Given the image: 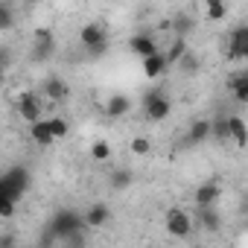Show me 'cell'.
Instances as JSON below:
<instances>
[{"label": "cell", "mask_w": 248, "mask_h": 248, "mask_svg": "<svg viewBox=\"0 0 248 248\" xmlns=\"http://www.w3.org/2000/svg\"><path fill=\"white\" fill-rule=\"evenodd\" d=\"M30 184V172L27 170H9L0 178V202H18L21 193Z\"/></svg>", "instance_id": "1"}, {"label": "cell", "mask_w": 248, "mask_h": 248, "mask_svg": "<svg viewBox=\"0 0 248 248\" xmlns=\"http://www.w3.org/2000/svg\"><path fill=\"white\" fill-rule=\"evenodd\" d=\"M143 108H146V117H149V120L161 123V120H167V117H170L172 102L164 96V91H161V88H155V91H149V93L143 96Z\"/></svg>", "instance_id": "2"}, {"label": "cell", "mask_w": 248, "mask_h": 248, "mask_svg": "<svg viewBox=\"0 0 248 248\" xmlns=\"http://www.w3.org/2000/svg\"><path fill=\"white\" fill-rule=\"evenodd\" d=\"M82 228H88V222L85 219H79L76 213H70V210H62V213H56V219H53V231L59 233V239H70L76 231H82Z\"/></svg>", "instance_id": "3"}, {"label": "cell", "mask_w": 248, "mask_h": 248, "mask_svg": "<svg viewBox=\"0 0 248 248\" xmlns=\"http://www.w3.org/2000/svg\"><path fill=\"white\" fill-rule=\"evenodd\" d=\"M164 225H167V231H170L172 236H187V233L193 231V219H190V213L181 210V207H170L167 216H164Z\"/></svg>", "instance_id": "4"}, {"label": "cell", "mask_w": 248, "mask_h": 248, "mask_svg": "<svg viewBox=\"0 0 248 248\" xmlns=\"http://www.w3.org/2000/svg\"><path fill=\"white\" fill-rule=\"evenodd\" d=\"M18 114H21L27 123H38V120H41V99H38L32 91L21 93V96H18Z\"/></svg>", "instance_id": "5"}, {"label": "cell", "mask_w": 248, "mask_h": 248, "mask_svg": "<svg viewBox=\"0 0 248 248\" xmlns=\"http://www.w3.org/2000/svg\"><path fill=\"white\" fill-rule=\"evenodd\" d=\"M79 41H82V47H88V50L105 47V30H102L99 24H85L82 32H79Z\"/></svg>", "instance_id": "6"}, {"label": "cell", "mask_w": 248, "mask_h": 248, "mask_svg": "<svg viewBox=\"0 0 248 248\" xmlns=\"http://www.w3.org/2000/svg\"><path fill=\"white\" fill-rule=\"evenodd\" d=\"M30 135H32V140L38 143V146H50L53 140H56V135H53V129H50V120H38V123H30Z\"/></svg>", "instance_id": "7"}, {"label": "cell", "mask_w": 248, "mask_h": 248, "mask_svg": "<svg viewBox=\"0 0 248 248\" xmlns=\"http://www.w3.org/2000/svg\"><path fill=\"white\" fill-rule=\"evenodd\" d=\"M167 64H170V62H167V53H161V50L152 53V56H146V59H143V73H146V79H158V76L167 70Z\"/></svg>", "instance_id": "8"}, {"label": "cell", "mask_w": 248, "mask_h": 248, "mask_svg": "<svg viewBox=\"0 0 248 248\" xmlns=\"http://www.w3.org/2000/svg\"><path fill=\"white\" fill-rule=\"evenodd\" d=\"M228 132H231V138H233V143L239 146V149H245L248 146V126H245V120L242 117H228Z\"/></svg>", "instance_id": "9"}, {"label": "cell", "mask_w": 248, "mask_h": 248, "mask_svg": "<svg viewBox=\"0 0 248 248\" xmlns=\"http://www.w3.org/2000/svg\"><path fill=\"white\" fill-rule=\"evenodd\" d=\"M132 111V99L126 93H114L108 102H105V114L108 117H126Z\"/></svg>", "instance_id": "10"}, {"label": "cell", "mask_w": 248, "mask_h": 248, "mask_svg": "<svg viewBox=\"0 0 248 248\" xmlns=\"http://www.w3.org/2000/svg\"><path fill=\"white\" fill-rule=\"evenodd\" d=\"M129 50H132L135 56L146 59V56L158 53V44H155V38H149V35H135V38H129Z\"/></svg>", "instance_id": "11"}, {"label": "cell", "mask_w": 248, "mask_h": 248, "mask_svg": "<svg viewBox=\"0 0 248 248\" xmlns=\"http://www.w3.org/2000/svg\"><path fill=\"white\" fill-rule=\"evenodd\" d=\"M193 199H196L199 210H202V207H213V204H216V199H219V187H216L213 181H207V184H202V187L196 190V196H193Z\"/></svg>", "instance_id": "12"}, {"label": "cell", "mask_w": 248, "mask_h": 248, "mask_svg": "<svg viewBox=\"0 0 248 248\" xmlns=\"http://www.w3.org/2000/svg\"><path fill=\"white\" fill-rule=\"evenodd\" d=\"M242 44H248V27H236L231 32V47H228V59L231 62L242 59Z\"/></svg>", "instance_id": "13"}, {"label": "cell", "mask_w": 248, "mask_h": 248, "mask_svg": "<svg viewBox=\"0 0 248 248\" xmlns=\"http://www.w3.org/2000/svg\"><path fill=\"white\" fill-rule=\"evenodd\" d=\"M108 219H111V210H108L105 204H93V207L85 213L88 228H102V225H108Z\"/></svg>", "instance_id": "14"}, {"label": "cell", "mask_w": 248, "mask_h": 248, "mask_svg": "<svg viewBox=\"0 0 248 248\" xmlns=\"http://www.w3.org/2000/svg\"><path fill=\"white\" fill-rule=\"evenodd\" d=\"M228 88H231V93H233L236 102L248 105V73H245V76H233V79L228 82Z\"/></svg>", "instance_id": "15"}, {"label": "cell", "mask_w": 248, "mask_h": 248, "mask_svg": "<svg viewBox=\"0 0 248 248\" xmlns=\"http://www.w3.org/2000/svg\"><path fill=\"white\" fill-rule=\"evenodd\" d=\"M213 135V123L210 120H196L193 126H190V140L193 143H202V140H207Z\"/></svg>", "instance_id": "16"}, {"label": "cell", "mask_w": 248, "mask_h": 248, "mask_svg": "<svg viewBox=\"0 0 248 248\" xmlns=\"http://www.w3.org/2000/svg\"><path fill=\"white\" fill-rule=\"evenodd\" d=\"M44 96L53 99V102H62V99L67 96V85H64L62 79H47V82H44Z\"/></svg>", "instance_id": "17"}, {"label": "cell", "mask_w": 248, "mask_h": 248, "mask_svg": "<svg viewBox=\"0 0 248 248\" xmlns=\"http://www.w3.org/2000/svg\"><path fill=\"white\" fill-rule=\"evenodd\" d=\"M91 158L99 161V164L108 161V158H111V143H108V140H93V143H91Z\"/></svg>", "instance_id": "18"}, {"label": "cell", "mask_w": 248, "mask_h": 248, "mask_svg": "<svg viewBox=\"0 0 248 248\" xmlns=\"http://www.w3.org/2000/svg\"><path fill=\"white\" fill-rule=\"evenodd\" d=\"M184 56H187V44H184L181 35H175V41H172V47H170V53H167V62L172 64V62H181Z\"/></svg>", "instance_id": "19"}, {"label": "cell", "mask_w": 248, "mask_h": 248, "mask_svg": "<svg viewBox=\"0 0 248 248\" xmlns=\"http://www.w3.org/2000/svg\"><path fill=\"white\" fill-rule=\"evenodd\" d=\"M50 120V129H53V135H56V140H62V138H67V132H70V126H67V120L64 117H47Z\"/></svg>", "instance_id": "20"}, {"label": "cell", "mask_w": 248, "mask_h": 248, "mask_svg": "<svg viewBox=\"0 0 248 248\" xmlns=\"http://www.w3.org/2000/svg\"><path fill=\"white\" fill-rule=\"evenodd\" d=\"M132 155H149L152 152V143H149V138H132Z\"/></svg>", "instance_id": "21"}, {"label": "cell", "mask_w": 248, "mask_h": 248, "mask_svg": "<svg viewBox=\"0 0 248 248\" xmlns=\"http://www.w3.org/2000/svg\"><path fill=\"white\" fill-rule=\"evenodd\" d=\"M204 15H207V21H225V15H228V6H225V3L204 6Z\"/></svg>", "instance_id": "22"}, {"label": "cell", "mask_w": 248, "mask_h": 248, "mask_svg": "<svg viewBox=\"0 0 248 248\" xmlns=\"http://www.w3.org/2000/svg\"><path fill=\"white\" fill-rule=\"evenodd\" d=\"M213 138H219V140L231 138V132H228V117L225 120H213Z\"/></svg>", "instance_id": "23"}, {"label": "cell", "mask_w": 248, "mask_h": 248, "mask_svg": "<svg viewBox=\"0 0 248 248\" xmlns=\"http://www.w3.org/2000/svg\"><path fill=\"white\" fill-rule=\"evenodd\" d=\"M129 181H132V175H129L126 170H120V172H114V175H111V184H114V187H126Z\"/></svg>", "instance_id": "24"}, {"label": "cell", "mask_w": 248, "mask_h": 248, "mask_svg": "<svg viewBox=\"0 0 248 248\" xmlns=\"http://www.w3.org/2000/svg\"><path fill=\"white\" fill-rule=\"evenodd\" d=\"M12 213H15V202H0V216L9 219Z\"/></svg>", "instance_id": "25"}, {"label": "cell", "mask_w": 248, "mask_h": 248, "mask_svg": "<svg viewBox=\"0 0 248 248\" xmlns=\"http://www.w3.org/2000/svg\"><path fill=\"white\" fill-rule=\"evenodd\" d=\"M175 30H178V35H181L184 30H190V21H184V18H178V21H175Z\"/></svg>", "instance_id": "26"}, {"label": "cell", "mask_w": 248, "mask_h": 248, "mask_svg": "<svg viewBox=\"0 0 248 248\" xmlns=\"http://www.w3.org/2000/svg\"><path fill=\"white\" fill-rule=\"evenodd\" d=\"M216 3H225V0H204V6H216Z\"/></svg>", "instance_id": "27"}, {"label": "cell", "mask_w": 248, "mask_h": 248, "mask_svg": "<svg viewBox=\"0 0 248 248\" xmlns=\"http://www.w3.org/2000/svg\"><path fill=\"white\" fill-rule=\"evenodd\" d=\"M242 59H248V44H242Z\"/></svg>", "instance_id": "28"}, {"label": "cell", "mask_w": 248, "mask_h": 248, "mask_svg": "<svg viewBox=\"0 0 248 248\" xmlns=\"http://www.w3.org/2000/svg\"><path fill=\"white\" fill-rule=\"evenodd\" d=\"M30 3H38V0H30Z\"/></svg>", "instance_id": "29"}]
</instances>
